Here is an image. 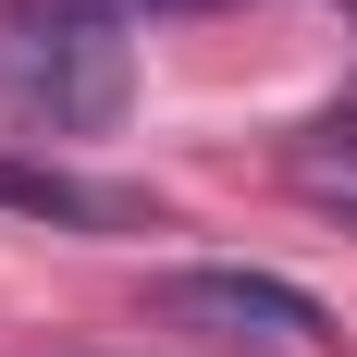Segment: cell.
Masks as SVG:
<instances>
[{
    "label": "cell",
    "instance_id": "1",
    "mask_svg": "<svg viewBox=\"0 0 357 357\" xmlns=\"http://www.w3.org/2000/svg\"><path fill=\"white\" fill-rule=\"evenodd\" d=\"M136 62H123V0H25L0 37V99L50 123V136H99L123 111Z\"/></svg>",
    "mask_w": 357,
    "mask_h": 357
},
{
    "label": "cell",
    "instance_id": "2",
    "mask_svg": "<svg viewBox=\"0 0 357 357\" xmlns=\"http://www.w3.org/2000/svg\"><path fill=\"white\" fill-rule=\"evenodd\" d=\"M148 321L197 333V345H259V357H308L333 345V308L284 271H160L148 284Z\"/></svg>",
    "mask_w": 357,
    "mask_h": 357
},
{
    "label": "cell",
    "instance_id": "3",
    "mask_svg": "<svg viewBox=\"0 0 357 357\" xmlns=\"http://www.w3.org/2000/svg\"><path fill=\"white\" fill-rule=\"evenodd\" d=\"M0 210L62 222V234H148V222H160L136 185H86V173H62V160H0Z\"/></svg>",
    "mask_w": 357,
    "mask_h": 357
},
{
    "label": "cell",
    "instance_id": "4",
    "mask_svg": "<svg viewBox=\"0 0 357 357\" xmlns=\"http://www.w3.org/2000/svg\"><path fill=\"white\" fill-rule=\"evenodd\" d=\"M284 173H296V197H308V210H333V222L357 234V136H345V148H333V136H308Z\"/></svg>",
    "mask_w": 357,
    "mask_h": 357
},
{
    "label": "cell",
    "instance_id": "5",
    "mask_svg": "<svg viewBox=\"0 0 357 357\" xmlns=\"http://www.w3.org/2000/svg\"><path fill=\"white\" fill-rule=\"evenodd\" d=\"M148 13H185V0H148Z\"/></svg>",
    "mask_w": 357,
    "mask_h": 357
}]
</instances>
